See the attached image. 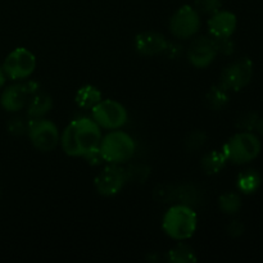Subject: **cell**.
I'll return each instance as SVG.
<instances>
[{
    "mask_svg": "<svg viewBox=\"0 0 263 263\" xmlns=\"http://www.w3.org/2000/svg\"><path fill=\"white\" fill-rule=\"evenodd\" d=\"M163 231L174 240H186L195 234L198 216L193 207L177 203L170 207L162 220Z\"/></svg>",
    "mask_w": 263,
    "mask_h": 263,
    "instance_id": "cell-1",
    "label": "cell"
},
{
    "mask_svg": "<svg viewBox=\"0 0 263 263\" xmlns=\"http://www.w3.org/2000/svg\"><path fill=\"white\" fill-rule=\"evenodd\" d=\"M222 152L228 162L234 164L249 163L261 153V140L252 131H240L226 141Z\"/></svg>",
    "mask_w": 263,
    "mask_h": 263,
    "instance_id": "cell-2",
    "label": "cell"
},
{
    "mask_svg": "<svg viewBox=\"0 0 263 263\" xmlns=\"http://www.w3.org/2000/svg\"><path fill=\"white\" fill-rule=\"evenodd\" d=\"M99 148L105 162L110 164L126 163L133 158L136 151L134 139L127 133L118 128L112 130L102 138Z\"/></svg>",
    "mask_w": 263,
    "mask_h": 263,
    "instance_id": "cell-3",
    "label": "cell"
},
{
    "mask_svg": "<svg viewBox=\"0 0 263 263\" xmlns=\"http://www.w3.org/2000/svg\"><path fill=\"white\" fill-rule=\"evenodd\" d=\"M27 134L32 145L40 152L54 151L61 139L55 123L44 117L28 120Z\"/></svg>",
    "mask_w": 263,
    "mask_h": 263,
    "instance_id": "cell-4",
    "label": "cell"
},
{
    "mask_svg": "<svg viewBox=\"0 0 263 263\" xmlns=\"http://www.w3.org/2000/svg\"><path fill=\"white\" fill-rule=\"evenodd\" d=\"M91 118L102 128L117 130L127 122V109L120 102L113 99H102L91 109Z\"/></svg>",
    "mask_w": 263,
    "mask_h": 263,
    "instance_id": "cell-5",
    "label": "cell"
},
{
    "mask_svg": "<svg viewBox=\"0 0 263 263\" xmlns=\"http://www.w3.org/2000/svg\"><path fill=\"white\" fill-rule=\"evenodd\" d=\"M200 14L192 5H182L172 14L170 20V31L180 40H187L200 30Z\"/></svg>",
    "mask_w": 263,
    "mask_h": 263,
    "instance_id": "cell-6",
    "label": "cell"
},
{
    "mask_svg": "<svg viewBox=\"0 0 263 263\" xmlns=\"http://www.w3.org/2000/svg\"><path fill=\"white\" fill-rule=\"evenodd\" d=\"M253 62L249 58H239L231 62L221 73L220 85L229 91H240L253 77Z\"/></svg>",
    "mask_w": 263,
    "mask_h": 263,
    "instance_id": "cell-7",
    "label": "cell"
},
{
    "mask_svg": "<svg viewBox=\"0 0 263 263\" xmlns=\"http://www.w3.org/2000/svg\"><path fill=\"white\" fill-rule=\"evenodd\" d=\"M36 68V58L28 49L17 48L10 51L3 63V71L10 80H26Z\"/></svg>",
    "mask_w": 263,
    "mask_h": 263,
    "instance_id": "cell-8",
    "label": "cell"
},
{
    "mask_svg": "<svg viewBox=\"0 0 263 263\" xmlns=\"http://www.w3.org/2000/svg\"><path fill=\"white\" fill-rule=\"evenodd\" d=\"M127 182L125 168L120 167V164H110L104 167L103 171L97 175L94 180V185L97 192L104 197H112L118 194Z\"/></svg>",
    "mask_w": 263,
    "mask_h": 263,
    "instance_id": "cell-9",
    "label": "cell"
},
{
    "mask_svg": "<svg viewBox=\"0 0 263 263\" xmlns=\"http://www.w3.org/2000/svg\"><path fill=\"white\" fill-rule=\"evenodd\" d=\"M73 125L77 143L81 148L82 156L85 152L99 146L100 140H102V131H100L102 127L92 118H77V120H73Z\"/></svg>",
    "mask_w": 263,
    "mask_h": 263,
    "instance_id": "cell-10",
    "label": "cell"
},
{
    "mask_svg": "<svg viewBox=\"0 0 263 263\" xmlns=\"http://www.w3.org/2000/svg\"><path fill=\"white\" fill-rule=\"evenodd\" d=\"M217 57V51L213 44V37L199 36L190 44L187 49V61L195 68H205L210 66Z\"/></svg>",
    "mask_w": 263,
    "mask_h": 263,
    "instance_id": "cell-11",
    "label": "cell"
},
{
    "mask_svg": "<svg viewBox=\"0 0 263 263\" xmlns=\"http://www.w3.org/2000/svg\"><path fill=\"white\" fill-rule=\"evenodd\" d=\"M167 43L162 33L156 32V31H144L136 35L135 40H134V45H135L136 51L141 55L145 57H154L162 54L166 49Z\"/></svg>",
    "mask_w": 263,
    "mask_h": 263,
    "instance_id": "cell-12",
    "label": "cell"
},
{
    "mask_svg": "<svg viewBox=\"0 0 263 263\" xmlns=\"http://www.w3.org/2000/svg\"><path fill=\"white\" fill-rule=\"evenodd\" d=\"M238 20L234 13L229 10H218L215 14L210 15L208 20V31L212 37H229L235 32Z\"/></svg>",
    "mask_w": 263,
    "mask_h": 263,
    "instance_id": "cell-13",
    "label": "cell"
},
{
    "mask_svg": "<svg viewBox=\"0 0 263 263\" xmlns=\"http://www.w3.org/2000/svg\"><path fill=\"white\" fill-rule=\"evenodd\" d=\"M30 95L23 89L22 84H15L7 87L0 98V104L7 112H18L23 109L28 102Z\"/></svg>",
    "mask_w": 263,
    "mask_h": 263,
    "instance_id": "cell-14",
    "label": "cell"
},
{
    "mask_svg": "<svg viewBox=\"0 0 263 263\" xmlns=\"http://www.w3.org/2000/svg\"><path fill=\"white\" fill-rule=\"evenodd\" d=\"M53 108V99L45 92H36L31 97L27 107V115L30 118L44 117Z\"/></svg>",
    "mask_w": 263,
    "mask_h": 263,
    "instance_id": "cell-15",
    "label": "cell"
},
{
    "mask_svg": "<svg viewBox=\"0 0 263 263\" xmlns=\"http://www.w3.org/2000/svg\"><path fill=\"white\" fill-rule=\"evenodd\" d=\"M102 100V92L94 85H84L80 87L74 97V102L82 109H92Z\"/></svg>",
    "mask_w": 263,
    "mask_h": 263,
    "instance_id": "cell-16",
    "label": "cell"
},
{
    "mask_svg": "<svg viewBox=\"0 0 263 263\" xmlns=\"http://www.w3.org/2000/svg\"><path fill=\"white\" fill-rule=\"evenodd\" d=\"M226 163H228V159H226L223 152L221 151L207 152L200 161V166L205 175L218 174L225 168Z\"/></svg>",
    "mask_w": 263,
    "mask_h": 263,
    "instance_id": "cell-17",
    "label": "cell"
},
{
    "mask_svg": "<svg viewBox=\"0 0 263 263\" xmlns=\"http://www.w3.org/2000/svg\"><path fill=\"white\" fill-rule=\"evenodd\" d=\"M175 200L189 207H195L202 203V192L195 185L184 184L175 190Z\"/></svg>",
    "mask_w": 263,
    "mask_h": 263,
    "instance_id": "cell-18",
    "label": "cell"
},
{
    "mask_svg": "<svg viewBox=\"0 0 263 263\" xmlns=\"http://www.w3.org/2000/svg\"><path fill=\"white\" fill-rule=\"evenodd\" d=\"M262 177L256 170H246L239 174L236 180V186L243 194H253L259 189Z\"/></svg>",
    "mask_w": 263,
    "mask_h": 263,
    "instance_id": "cell-19",
    "label": "cell"
},
{
    "mask_svg": "<svg viewBox=\"0 0 263 263\" xmlns=\"http://www.w3.org/2000/svg\"><path fill=\"white\" fill-rule=\"evenodd\" d=\"M229 90H226L222 85H213L210 90H208L207 95H205V103L208 107L212 110H222L228 107L229 102H230V95H229Z\"/></svg>",
    "mask_w": 263,
    "mask_h": 263,
    "instance_id": "cell-20",
    "label": "cell"
},
{
    "mask_svg": "<svg viewBox=\"0 0 263 263\" xmlns=\"http://www.w3.org/2000/svg\"><path fill=\"white\" fill-rule=\"evenodd\" d=\"M61 145L63 149L64 153L69 157H81L82 152L80 148L79 143H77L76 139V133H74V125L73 121L69 122V125H67V127L64 128L63 133H62L61 139Z\"/></svg>",
    "mask_w": 263,
    "mask_h": 263,
    "instance_id": "cell-21",
    "label": "cell"
},
{
    "mask_svg": "<svg viewBox=\"0 0 263 263\" xmlns=\"http://www.w3.org/2000/svg\"><path fill=\"white\" fill-rule=\"evenodd\" d=\"M167 258L172 263H194L198 261L194 249L182 243L170 249L167 253Z\"/></svg>",
    "mask_w": 263,
    "mask_h": 263,
    "instance_id": "cell-22",
    "label": "cell"
},
{
    "mask_svg": "<svg viewBox=\"0 0 263 263\" xmlns=\"http://www.w3.org/2000/svg\"><path fill=\"white\" fill-rule=\"evenodd\" d=\"M218 205L220 210L226 215H235L241 210V197L235 192H228L222 194L218 199Z\"/></svg>",
    "mask_w": 263,
    "mask_h": 263,
    "instance_id": "cell-23",
    "label": "cell"
},
{
    "mask_svg": "<svg viewBox=\"0 0 263 263\" xmlns=\"http://www.w3.org/2000/svg\"><path fill=\"white\" fill-rule=\"evenodd\" d=\"M259 118L261 117L256 112H244L236 118L235 126L239 131H253L256 130Z\"/></svg>",
    "mask_w": 263,
    "mask_h": 263,
    "instance_id": "cell-24",
    "label": "cell"
},
{
    "mask_svg": "<svg viewBox=\"0 0 263 263\" xmlns=\"http://www.w3.org/2000/svg\"><path fill=\"white\" fill-rule=\"evenodd\" d=\"M207 143V135L200 130H194L185 139V148L189 152H198Z\"/></svg>",
    "mask_w": 263,
    "mask_h": 263,
    "instance_id": "cell-25",
    "label": "cell"
},
{
    "mask_svg": "<svg viewBox=\"0 0 263 263\" xmlns=\"http://www.w3.org/2000/svg\"><path fill=\"white\" fill-rule=\"evenodd\" d=\"M127 181L133 182H145L149 176V168L144 164H133V166L125 168Z\"/></svg>",
    "mask_w": 263,
    "mask_h": 263,
    "instance_id": "cell-26",
    "label": "cell"
},
{
    "mask_svg": "<svg viewBox=\"0 0 263 263\" xmlns=\"http://www.w3.org/2000/svg\"><path fill=\"white\" fill-rule=\"evenodd\" d=\"M175 190L176 186L168 184H162L154 189L153 198L158 203H170L175 200Z\"/></svg>",
    "mask_w": 263,
    "mask_h": 263,
    "instance_id": "cell-27",
    "label": "cell"
},
{
    "mask_svg": "<svg viewBox=\"0 0 263 263\" xmlns=\"http://www.w3.org/2000/svg\"><path fill=\"white\" fill-rule=\"evenodd\" d=\"M195 9L203 14L212 15L222 8V0H195Z\"/></svg>",
    "mask_w": 263,
    "mask_h": 263,
    "instance_id": "cell-28",
    "label": "cell"
},
{
    "mask_svg": "<svg viewBox=\"0 0 263 263\" xmlns=\"http://www.w3.org/2000/svg\"><path fill=\"white\" fill-rule=\"evenodd\" d=\"M213 44H215L217 54L229 57L235 51V43L233 41L231 36H229V37H213Z\"/></svg>",
    "mask_w": 263,
    "mask_h": 263,
    "instance_id": "cell-29",
    "label": "cell"
},
{
    "mask_svg": "<svg viewBox=\"0 0 263 263\" xmlns=\"http://www.w3.org/2000/svg\"><path fill=\"white\" fill-rule=\"evenodd\" d=\"M8 131L14 136H21L23 134H27L28 130V121H26L22 117H15L8 122L7 125Z\"/></svg>",
    "mask_w": 263,
    "mask_h": 263,
    "instance_id": "cell-30",
    "label": "cell"
},
{
    "mask_svg": "<svg viewBox=\"0 0 263 263\" xmlns=\"http://www.w3.org/2000/svg\"><path fill=\"white\" fill-rule=\"evenodd\" d=\"M82 157L86 159V162L90 164V166H94V167L102 166V164L105 162V159H104V157H103L102 152H100L99 146H97V148H92V149H90V151L85 152L84 156H82Z\"/></svg>",
    "mask_w": 263,
    "mask_h": 263,
    "instance_id": "cell-31",
    "label": "cell"
},
{
    "mask_svg": "<svg viewBox=\"0 0 263 263\" xmlns=\"http://www.w3.org/2000/svg\"><path fill=\"white\" fill-rule=\"evenodd\" d=\"M163 53L166 54L167 58L177 59L181 57L182 53H184V49H182V46L177 43H167V46L166 49H164Z\"/></svg>",
    "mask_w": 263,
    "mask_h": 263,
    "instance_id": "cell-32",
    "label": "cell"
},
{
    "mask_svg": "<svg viewBox=\"0 0 263 263\" xmlns=\"http://www.w3.org/2000/svg\"><path fill=\"white\" fill-rule=\"evenodd\" d=\"M244 230H246V228H244L243 222L239 220L231 221L228 226V234L233 238H239V236L243 235Z\"/></svg>",
    "mask_w": 263,
    "mask_h": 263,
    "instance_id": "cell-33",
    "label": "cell"
},
{
    "mask_svg": "<svg viewBox=\"0 0 263 263\" xmlns=\"http://www.w3.org/2000/svg\"><path fill=\"white\" fill-rule=\"evenodd\" d=\"M22 86L23 89L26 90V92L30 95V98L32 97V95H35L36 92H39V90H40V85H39V82L33 81V80H28V81L22 82Z\"/></svg>",
    "mask_w": 263,
    "mask_h": 263,
    "instance_id": "cell-34",
    "label": "cell"
},
{
    "mask_svg": "<svg viewBox=\"0 0 263 263\" xmlns=\"http://www.w3.org/2000/svg\"><path fill=\"white\" fill-rule=\"evenodd\" d=\"M256 131L263 138V118H259L258 120V123L256 126Z\"/></svg>",
    "mask_w": 263,
    "mask_h": 263,
    "instance_id": "cell-35",
    "label": "cell"
},
{
    "mask_svg": "<svg viewBox=\"0 0 263 263\" xmlns=\"http://www.w3.org/2000/svg\"><path fill=\"white\" fill-rule=\"evenodd\" d=\"M5 73H4V71H3V68H0V87L3 86V85H4V82H5Z\"/></svg>",
    "mask_w": 263,
    "mask_h": 263,
    "instance_id": "cell-36",
    "label": "cell"
}]
</instances>
